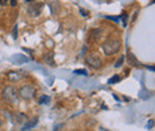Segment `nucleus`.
Here are the masks:
<instances>
[{
    "mask_svg": "<svg viewBox=\"0 0 155 131\" xmlns=\"http://www.w3.org/2000/svg\"><path fill=\"white\" fill-rule=\"evenodd\" d=\"M120 49V42L117 39H107L103 43V51L106 55H115Z\"/></svg>",
    "mask_w": 155,
    "mask_h": 131,
    "instance_id": "obj_1",
    "label": "nucleus"
},
{
    "mask_svg": "<svg viewBox=\"0 0 155 131\" xmlns=\"http://www.w3.org/2000/svg\"><path fill=\"white\" fill-rule=\"evenodd\" d=\"M2 99L8 104L17 103V100H18V91L12 86H7L2 91Z\"/></svg>",
    "mask_w": 155,
    "mask_h": 131,
    "instance_id": "obj_2",
    "label": "nucleus"
},
{
    "mask_svg": "<svg viewBox=\"0 0 155 131\" xmlns=\"http://www.w3.org/2000/svg\"><path fill=\"white\" fill-rule=\"evenodd\" d=\"M35 94H36V90H35V87L31 86V85H25V86L20 87L19 91H18V97L25 99V100L32 99V98L35 97Z\"/></svg>",
    "mask_w": 155,
    "mask_h": 131,
    "instance_id": "obj_3",
    "label": "nucleus"
},
{
    "mask_svg": "<svg viewBox=\"0 0 155 131\" xmlns=\"http://www.w3.org/2000/svg\"><path fill=\"white\" fill-rule=\"evenodd\" d=\"M85 62L92 69H99L101 67V60L97 55H92V54L87 55V56L85 57Z\"/></svg>",
    "mask_w": 155,
    "mask_h": 131,
    "instance_id": "obj_4",
    "label": "nucleus"
},
{
    "mask_svg": "<svg viewBox=\"0 0 155 131\" xmlns=\"http://www.w3.org/2000/svg\"><path fill=\"white\" fill-rule=\"evenodd\" d=\"M43 2H32L26 7V12L29 16L31 17H38L42 12V7H43Z\"/></svg>",
    "mask_w": 155,
    "mask_h": 131,
    "instance_id": "obj_5",
    "label": "nucleus"
},
{
    "mask_svg": "<svg viewBox=\"0 0 155 131\" xmlns=\"http://www.w3.org/2000/svg\"><path fill=\"white\" fill-rule=\"evenodd\" d=\"M13 122L16 123V124H25L26 122H28V117L24 114V113H20V112H17L13 114Z\"/></svg>",
    "mask_w": 155,
    "mask_h": 131,
    "instance_id": "obj_6",
    "label": "nucleus"
},
{
    "mask_svg": "<svg viewBox=\"0 0 155 131\" xmlns=\"http://www.w3.org/2000/svg\"><path fill=\"white\" fill-rule=\"evenodd\" d=\"M128 63H129V66H131V67H140L141 66V63H140V61L136 58V56L133 54V53H128Z\"/></svg>",
    "mask_w": 155,
    "mask_h": 131,
    "instance_id": "obj_7",
    "label": "nucleus"
},
{
    "mask_svg": "<svg viewBox=\"0 0 155 131\" xmlns=\"http://www.w3.org/2000/svg\"><path fill=\"white\" fill-rule=\"evenodd\" d=\"M24 73H21V72H10L8 74H7V77H8V80H11V81H19L20 79H23L24 77Z\"/></svg>",
    "mask_w": 155,
    "mask_h": 131,
    "instance_id": "obj_8",
    "label": "nucleus"
},
{
    "mask_svg": "<svg viewBox=\"0 0 155 131\" xmlns=\"http://www.w3.org/2000/svg\"><path fill=\"white\" fill-rule=\"evenodd\" d=\"M37 122H38V119H37V118H35L34 120L26 122V123L24 124V126L21 128V131H26V130H30V129H32V128H35V126L37 125Z\"/></svg>",
    "mask_w": 155,
    "mask_h": 131,
    "instance_id": "obj_9",
    "label": "nucleus"
},
{
    "mask_svg": "<svg viewBox=\"0 0 155 131\" xmlns=\"http://www.w3.org/2000/svg\"><path fill=\"white\" fill-rule=\"evenodd\" d=\"M101 34H103V30H101V29H94V30H92V32H91V38H92L94 42H97V41H99V38L101 37Z\"/></svg>",
    "mask_w": 155,
    "mask_h": 131,
    "instance_id": "obj_10",
    "label": "nucleus"
},
{
    "mask_svg": "<svg viewBox=\"0 0 155 131\" xmlns=\"http://www.w3.org/2000/svg\"><path fill=\"white\" fill-rule=\"evenodd\" d=\"M50 103V98L48 95H42L38 99V104L41 105H44V104H49Z\"/></svg>",
    "mask_w": 155,
    "mask_h": 131,
    "instance_id": "obj_11",
    "label": "nucleus"
},
{
    "mask_svg": "<svg viewBox=\"0 0 155 131\" xmlns=\"http://www.w3.org/2000/svg\"><path fill=\"white\" fill-rule=\"evenodd\" d=\"M44 62H47V63H49L50 66H55V61H54V56H53V54H50V55H48V56H45L44 58Z\"/></svg>",
    "mask_w": 155,
    "mask_h": 131,
    "instance_id": "obj_12",
    "label": "nucleus"
},
{
    "mask_svg": "<svg viewBox=\"0 0 155 131\" xmlns=\"http://www.w3.org/2000/svg\"><path fill=\"white\" fill-rule=\"evenodd\" d=\"M120 81V76L119 75H114L110 80H109V84L110 85H114V84H117V82H119Z\"/></svg>",
    "mask_w": 155,
    "mask_h": 131,
    "instance_id": "obj_13",
    "label": "nucleus"
},
{
    "mask_svg": "<svg viewBox=\"0 0 155 131\" xmlns=\"http://www.w3.org/2000/svg\"><path fill=\"white\" fill-rule=\"evenodd\" d=\"M124 60H125V57H124V56H120V57H119V58L117 60V62L115 63V67H116V68H119V67H120V66L123 64Z\"/></svg>",
    "mask_w": 155,
    "mask_h": 131,
    "instance_id": "obj_14",
    "label": "nucleus"
},
{
    "mask_svg": "<svg viewBox=\"0 0 155 131\" xmlns=\"http://www.w3.org/2000/svg\"><path fill=\"white\" fill-rule=\"evenodd\" d=\"M74 74H81V75H87V72L85 70V69H77V70H74Z\"/></svg>",
    "mask_w": 155,
    "mask_h": 131,
    "instance_id": "obj_15",
    "label": "nucleus"
},
{
    "mask_svg": "<svg viewBox=\"0 0 155 131\" xmlns=\"http://www.w3.org/2000/svg\"><path fill=\"white\" fill-rule=\"evenodd\" d=\"M122 20H123V26H127V21H128V15L127 13H123Z\"/></svg>",
    "mask_w": 155,
    "mask_h": 131,
    "instance_id": "obj_16",
    "label": "nucleus"
},
{
    "mask_svg": "<svg viewBox=\"0 0 155 131\" xmlns=\"http://www.w3.org/2000/svg\"><path fill=\"white\" fill-rule=\"evenodd\" d=\"M17 36H18V26H17V25H15V29H13V38L16 39Z\"/></svg>",
    "mask_w": 155,
    "mask_h": 131,
    "instance_id": "obj_17",
    "label": "nucleus"
},
{
    "mask_svg": "<svg viewBox=\"0 0 155 131\" xmlns=\"http://www.w3.org/2000/svg\"><path fill=\"white\" fill-rule=\"evenodd\" d=\"M8 1H10V0H0V5H1V6H6V5L8 4Z\"/></svg>",
    "mask_w": 155,
    "mask_h": 131,
    "instance_id": "obj_18",
    "label": "nucleus"
},
{
    "mask_svg": "<svg viewBox=\"0 0 155 131\" xmlns=\"http://www.w3.org/2000/svg\"><path fill=\"white\" fill-rule=\"evenodd\" d=\"M80 13H81L82 16H88V12H87V11H85L84 8H80Z\"/></svg>",
    "mask_w": 155,
    "mask_h": 131,
    "instance_id": "obj_19",
    "label": "nucleus"
},
{
    "mask_svg": "<svg viewBox=\"0 0 155 131\" xmlns=\"http://www.w3.org/2000/svg\"><path fill=\"white\" fill-rule=\"evenodd\" d=\"M10 4H11V6H12V7H15V6H17V0H11V1H10Z\"/></svg>",
    "mask_w": 155,
    "mask_h": 131,
    "instance_id": "obj_20",
    "label": "nucleus"
},
{
    "mask_svg": "<svg viewBox=\"0 0 155 131\" xmlns=\"http://www.w3.org/2000/svg\"><path fill=\"white\" fill-rule=\"evenodd\" d=\"M25 1H28V2H29V1H34V0H25Z\"/></svg>",
    "mask_w": 155,
    "mask_h": 131,
    "instance_id": "obj_21",
    "label": "nucleus"
},
{
    "mask_svg": "<svg viewBox=\"0 0 155 131\" xmlns=\"http://www.w3.org/2000/svg\"><path fill=\"white\" fill-rule=\"evenodd\" d=\"M0 126H1V120H0Z\"/></svg>",
    "mask_w": 155,
    "mask_h": 131,
    "instance_id": "obj_22",
    "label": "nucleus"
}]
</instances>
